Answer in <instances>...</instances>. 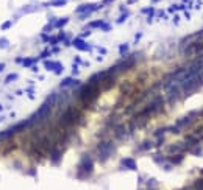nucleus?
Returning a JSON list of instances; mask_svg holds the SVG:
<instances>
[{
	"instance_id": "obj_3",
	"label": "nucleus",
	"mask_w": 203,
	"mask_h": 190,
	"mask_svg": "<svg viewBox=\"0 0 203 190\" xmlns=\"http://www.w3.org/2000/svg\"><path fill=\"white\" fill-rule=\"evenodd\" d=\"M16 78H17V75H16V73H9V75L6 76V78H5V83H6V84H8V83H11L13 79H16Z\"/></svg>"
},
{
	"instance_id": "obj_2",
	"label": "nucleus",
	"mask_w": 203,
	"mask_h": 190,
	"mask_svg": "<svg viewBox=\"0 0 203 190\" xmlns=\"http://www.w3.org/2000/svg\"><path fill=\"white\" fill-rule=\"evenodd\" d=\"M122 165H127L130 170H134V168H136V164H134V161H131V159H125V161L122 162Z\"/></svg>"
},
{
	"instance_id": "obj_4",
	"label": "nucleus",
	"mask_w": 203,
	"mask_h": 190,
	"mask_svg": "<svg viewBox=\"0 0 203 190\" xmlns=\"http://www.w3.org/2000/svg\"><path fill=\"white\" fill-rule=\"evenodd\" d=\"M3 69H5V64H0V72H2Z\"/></svg>"
},
{
	"instance_id": "obj_5",
	"label": "nucleus",
	"mask_w": 203,
	"mask_h": 190,
	"mask_svg": "<svg viewBox=\"0 0 203 190\" xmlns=\"http://www.w3.org/2000/svg\"><path fill=\"white\" fill-rule=\"evenodd\" d=\"M0 111H3V106L2 105H0Z\"/></svg>"
},
{
	"instance_id": "obj_1",
	"label": "nucleus",
	"mask_w": 203,
	"mask_h": 190,
	"mask_svg": "<svg viewBox=\"0 0 203 190\" xmlns=\"http://www.w3.org/2000/svg\"><path fill=\"white\" fill-rule=\"evenodd\" d=\"M45 67H49L50 70H55L56 73H61L63 72L61 64H58V62H45Z\"/></svg>"
}]
</instances>
